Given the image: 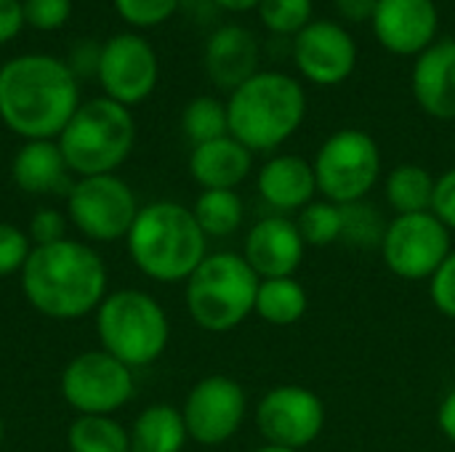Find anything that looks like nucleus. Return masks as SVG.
Here are the masks:
<instances>
[{"instance_id":"13","label":"nucleus","mask_w":455,"mask_h":452,"mask_svg":"<svg viewBox=\"0 0 455 452\" xmlns=\"http://www.w3.org/2000/svg\"><path fill=\"white\" fill-rule=\"evenodd\" d=\"M189 440L213 448L229 442L248 416L245 389L229 376H208L192 386L181 408Z\"/></svg>"},{"instance_id":"8","label":"nucleus","mask_w":455,"mask_h":452,"mask_svg":"<svg viewBox=\"0 0 455 452\" xmlns=\"http://www.w3.org/2000/svg\"><path fill=\"white\" fill-rule=\"evenodd\" d=\"M312 168L317 192L328 202H360L381 176V149L371 133L360 128H341L320 144Z\"/></svg>"},{"instance_id":"27","label":"nucleus","mask_w":455,"mask_h":452,"mask_svg":"<svg viewBox=\"0 0 455 452\" xmlns=\"http://www.w3.org/2000/svg\"><path fill=\"white\" fill-rule=\"evenodd\" d=\"M72 452H131L128 432L109 416H80L67 434Z\"/></svg>"},{"instance_id":"34","label":"nucleus","mask_w":455,"mask_h":452,"mask_svg":"<svg viewBox=\"0 0 455 452\" xmlns=\"http://www.w3.org/2000/svg\"><path fill=\"white\" fill-rule=\"evenodd\" d=\"M24 21L35 29H59L72 16V0H21Z\"/></svg>"},{"instance_id":"29","label":"nucleus","mask_w":455,"mask_h":452,"mask_svg":"<svg viewBox=\"0 0 455 452\" xmlns=\"http://www.w3.org/2000/svg\"><path fill=\"white\" fill-rule=\"evenodd\" d=\"M181 131L192 141V147L216 141L221 136H229L227 104L219 101V99H213V96H197V99H192L184 107V112H181Z\"/></svg>"},{"instance_id":"2","label":"nucleus","mask_w":455,"mask_h":452,"mask_svg":"<svg viewBox=\"0 0 455 452\" xmlns=\"http://www.w3.org/2000/svg\"><path fill=\"white\" fill-rule=\"evenodd\" d=\"M21 288L40 314L77 320L107 298V269L99 253L77 240L35 245L21 269Z\"/></svg>"},{"instance_id":"43","label":"nucleus","mask_w":455,"mask_h":452,"mask_svg":"<svg viewBox=\"0 0 455 452\" xmlns=\"http://www.w3.org/2000/svg\"><path fill=\"white\" fill-rule=\"evenodd\" d=\"M3 437H5V424H3V418H0V445H3Z\"/></svg>"},{"instance_id":"32","label":"nucleus","mask_w":455,"mask_h":452,"mask_svg":"<svg viewBox=\"0 0 455 452\" xmlns=\"http://www.w3.org/2000/svg\"><path fill=\"white\" fill-rule=\"evenodd\" d=\"M112 5L125 24L147 29L168 21L179 11L181 0H112Z\"/></svg>"},{"instance_id":"5","label":"nucleus","mask_w":455,"mask_h":452,"mask_svg":"<svg viewBox=\"0 0 455 452\" xmlns=\"http://www.w3.org/2000/svg\"><path fill=\"white\" fill-rule=\"evenodd\" d=\"M136 141L131 109L101 96L83 101L67 128L59 133V149L72 173L104 176L120 168Z\"/></svg>"},{"instance_id":"10","label":"nucleus","mask_w":455,"mask_h":452,"mask_svg":"<svg viewBox=\"0 0 455 452\" xmlns=\"http://www.w3.org/2000/svg\"><path fill=\"white\" fill-rule=\"evenodd\" d=\"M451 250V229L432 210L395 216L381 242V258L387 269L411 282L432 280Z\"/></svg>"},{"instance_id":"40","label":"nucleus","mask_w":455,"mask_h":452,"mask_svg":"<svg viewBox=\"0 0 455 452\" xmlns=\"http://www.w3.org/2000/svg\"><path fill=\"white\" fill-rule=\"evenodd\" d=\"M437 426L443 432V437L448 442L455 445V389L440 402V410H437Z\"/></svg>"},{"instance_id":"4","label":"nucleus","mask_w":455,"mask_h":452,"mask_svg":"<svg viewBox=\"0 0 455 452\" xmlns=\"http://www.w3.org/2000/svg\"><path fill=\"white\" fill-rule=\"evenodd\" d=\"M125 240L139 272L157 282L189 280L208 256V237L195 221V213L179 202L139 208Z\"/></svg>"},{"instance_id":"30","label":"nucleus","mask_w":455,"mask_h":452,"mask_svg":"<svg viewBox=\"0 0 455 452\" xmlns=\"http://www.w3.org/2000/svg\"><path fill=\"white\" fill-rule=\"evenodd\" d=\"M296 226L307 245L328 248L341 242V205L328 200H315L304 210H299Z\"/></svg>"},{"instance_id":"12","label":"nucleus","mask_w":455,"mask_h":452,"mask_svg":"<svg viewBox=\"0 0 455 452\" xmlns=\"http://www.w3.org/2000/svg\"><path fill=\"white\" fill-rule=\"evenodd\" d=\"M61 397L80 416H112L133 397L131 368L112 354H77L61 373Z\"/></svg>"},{"instance_id":"31","label":"nucleus","mask_w":455,"mask_h":452,"mask_svg":"<svg viewBox=\"0 0 455 452\" xmlns=\"http://www.w3.org/2000/svg\"><path fill=\"white\" fill-rule=\"evenodd\" d=\"M259 21L272 35H291L296 37L307 24L315 21V3L312 0H261L256 5Z\"/></svg>"},{"instance_id":"33","label":"nucleus","mask_w":455,"mask_h":452,"mask_svg":"<svg viewBox=\"0 0 455 452\" xmlns=\"http://www.w3.org/2000/svg\"><path fill=\"white\" fill-rule=\"evenodd\" d=\"M29 253H32L29 237L19 226L0 221V277L21 272Z\"/></svg>"},{"instance_id":"23","label":"nucleus","mask_w":455,"mask_h":452,"mask_svg":"<svg viewBox=\"0 0 455 452\" xmlns=\"http://www.w3.org/2000/svg\"><path fill=\"white\" fill-rule=\"evenodd\" d=\"M131 452H181L189 434L181 410L173 405H149L133 421Z\"/></svg>"},{"instance_id":"41","label":"nucleus","mask_w":455,"mask_h":452,"mask_svg":"<svg viewBox=\"0 0 455 452\" xmlns=\"http://www.w3.org/2000/svg\"><path fill=\"white\" fill-rule=\"evenodd\" d=\"M213 5H219V8H224V11H235V13H240V11H253L261 0H211Z\"/></svg>"},{"instance_id":"7","label":"nucleus","mask_w":455,"mask_h":452,"mask_svg":"<svg viewBox=\"0 0 455 452\" xmlns=\"http://www.w3.org/2000/svg\"><path fill=\"white\" fill-rule=\"evenodd\" d=\"M96 333L107 354L128 368H144L165 352L171 325L165 309L149 293L117 290L96 309Z\"/></svg>"},{"instance_id":"9","label":"nucleus","mask_w":455,"mask_h":452,"mask_svg":"<svg viewBox=\"0 0 455 452\" xmlns=\"http://www.w3.org/2000/svg\"><path fill=\"white\" fill-rule=\"evenodd\" d=\"M67 216L88 240L117 242L128 237L139 205L133 189L115 173L85 176L69 189Z\"/></svg>"},{"instance_id":"15","label":"nucleus","mask_w":455,"mask_h":452,"mask_svg":"<svg viewBox=\"0 0 455 452\" xmlns=\"http://www.w3.org/2000/svg\"><path fill=\"white\" fill-rule=\"evenodd\" d=\"M293 61L307 83L333 88L352 77L357 67V43L344 24L315 19L293 37Z\"/></svg>"},{"instance_id":"11","label":"nucleus","mask_w":455,"mask_h":452,"mask_svg":"<svg viewBox=\"0 0 455 452\" xmlns=\"http://www.w3.org/2000/svg\"><path fill=\"white\" fill-rule=\"evenodd\" d=\"M328 410L320 394L299 384L269 389L256 405V429L267 445L304 450L325 429Z\"/></svg>"},{"instance_id":"19","label":"nucleus","mask_w":455,"mask_h":452,"mask_svg":"<svg viewBox=\"0 0 455 452\" xmlns=\"http://www.w3.org/2000/svg\"><path fill=\"white\" fill-rule=\"evenodd\" d=\"M205 72L221 91H235L259 72V40L243 24L219 27L205 43Z\"/></svg>"},{"instance_id":"22","label":"nucleus","mask_w":455,"mask_h":452,"mask_svg":"<svg viewBox=\"0 0 455 452\" xmlns=\"http://www.w3.org/2000/svg\"><path fill=\"white\" fill-rule=\"evenodd\" d=\"M67 173L69 168L56 141H27L11 163L13 184L27 194H48L61 189Z\"/></svg>"},{"instance_id":"16","label":"nucleus","mask_w":455,"mask_h":452,"mask_svg":"<svg viewBox=\"0 0 455 452\" xmlns=\"http://www.w3.org/2000/svg\"><path fill=\"white\" fill-rule=\"evenodd\" d=\"M371 24L389 53L419 56L437 40L440 11L435 0H379Z\"/></svg>"},{"instance_id":"35","label":"nucleus","mask_w":455,"mask_h":452,"mask_svg":"<svg viewBox=\"0 0 455 452\" xmlns=\"http://www.w3.org/2000/svg\"><path fill=\"white\" fill-rule=\"evenodd\" d=\"M429 296H432L435 309L443 317L455 320V248L443 261V266L435 272V277L429 280Z\"/></svg>"},{"instance_id":"26","label":"nucleus","mask_w":455,"mask_h":452,"mask_svg":"<svg viewBox=\"0 0 455 452\" xmlns=\"http://www.w3.org/2000/svg\"><path fill=\"white\" fill-rule=\"evenodd\" d=\"M192 213L205 237H229L240 229L245 205L235 189H203Z\"/></svg>"},{"instance_id":"14","label":"nucleus","mask_w":455,"mask_h":452,"mask_svg":"<svg viewBox=\"0 0 455 452\" xmlns=\"http://www.w3.org/2000/svg\"><path fill=\"white\" fill-rule=\"evenodd\" d=\"M96 77L107 99L123 107L141 104L144 99H149L160 77L157 53L141 35H115L99 51Z\"/></svg>"},{"instance_id":"1","label":"nucleus","mask_w":455,"mask_h":452,"mask_svg":"<svg viewBox=\"0 0 455 452\" xmlns=\"http://www.w3.org/2000/svg\"><path fill=\"white\" fill-rule=\"evenodd\" d=\"M80 107L77 75L48 53H24L0 67V120L27 141H53Z\"/></svg>"},{"instance_id":"38","label":"nucleus","mask_w":455,"mask_h":452,"mask_svg":"<svg viewBox=\"0 0 455 452\" xmlns=\"http://www.w3.org/2000/svg\"><path fill=\"white\" fill-rule=\"evenodd\" d=\"M24 5L21 0H0V45L11 43L24 27Z\"/></svg>"},{"instance_id":"21","label":"nucleus","mask_w":455,"mask_h":452,"mask_svg":"<svg viewBox=\"0 0 455 452\" xmlns=\"http://www.w3.org/2000/svg\"><path fill=\"white\" fill-rule=\"evenodd\" d=\"M253 170V152L232 136L192 147L189 173L203 189H237Z\"/></svg>"},{"instance_id":"20","label":"nucleus","mask_w":455,"mask_h":452,"mask_svg":"<svg viewBox=\"0 0 455 452\" xmlns=\"http://www.w3.org/2000/svg\"><path fill=\"white\" fill-rule=\"evenodd\" d=\"M259 194L275 210H304L315 202L317 178L309 160L301 155H275L259 170Z\"/></svg>"},{"instance_id":"25","label":"nucleus","mask_w":455,"mask_h":452,"mask_svg":"<svg viewBox=\"0 0 455 452\" xmlns=\"http://www.w3.org/2000/svg\"><path fill=\"white\" fill-rule=\"evenodd\" d=\"M307 309H309V293L299 280L293 277L261 280L253 314H259L264 322L275 328H291L301 322Z\"/></svg>"},{"instance_id":"37","label":"nucleus","mask_w":455,"mask_h":452,"mask_svg":"<svg viewBox=\"0 0 455 452\" xmlns=\"http://www.w3.org/2000/svg\"><path fill=\"white\" fill-rule=\"evenodd\" d=\"M432 213L455 232V168L445 170L437 184H435V200H432Z\"/></svg>"},{"instance_id":"18","label":"nucleus","mask_w":455,"mask_h":452,"mask_svg":"<svg viewBox=\"0 0 455 452\" xmlns=\"http://www.w3.org/2000/svg\"><path fill=\"white\" fill-rule=\"evenodd\" d=\"M411 91L435 120H455V40H435L416 56Z\"/></svg>"},{"instance_id":"6","label":"nucleus","mask_w":455,"mask_h":452,"mask_svg":"<svg viewBox=\"0 0 455 452\" xmlns=\"http://www.w3.org/2000/svg\"><path fill=\"white\" fill-rule=\"evenodd\" d=\"M259 274L237 253H213L187 280V309L197 328L229 333L256 309Z\"/></svg>"},{"instance_id":"3","label":"nucleus","mask_w":455,"mask_h":452,"mask_svg":"<svg viewBox=\"0 0 455 452\" xmlns=\"http://www.w3.org/2000/svg\"><path fill=\"white\" fill-rule=\"evenodd\" d=\"M229 136L251 152H275L307 117L304 85L275 69H259L227 99Z\"/></svg>"},{"instance_id":"42","label":"nucleus","mask_w":455,"mask_h":452,"mask_svg":"<svg viewBox=\"0 0 455 452\" xmlns=\"http://www.w3.org/2000/svg\"><path fill=\"white\" fill-rule=\"evenodd\" d=\"M256 452H299V450H288V448H275V445H264V448H259Z\"/></svg>"},{"instance_id":"39","label":"nucleus","mask_w":455,"mask_h":452,"mask_svg":"<svg viewBox=\"0 0 455 452\" xmlns=\"http://www.w3.org/2000/svg\"><path fill=\"white\" fill-rule=\"evenodd\" d=\"M336 3V11L344 21L349 24H365L373 19L376 13V3L379 0H333Z\"/></svg>"},{"instance_id":"36","label":"nucleus","mask_w":455,"mask_h":452,"mask_svg":"<svg viewBox=\"0 0 455 452\" xmlns=\"http://www.w3.org/2000/svg\"><path fill=\"white\" fill-rule=\"evenodd\" d=\"M64 229H67V221L59 210L53 208H40L35 210L32 221H29V237L37 242V245H53V242H61L67 240L64 237Z\"/></svg>"},{"instance_id":"17","label":"nucleus","mask_w":455,"mask_h":452,"mask_svg":"<svg viewBox=\"0 0 455 452\" xmlns=\"http://www.w3.org/2000/svg\"><path fill=\"white\" fill-rule=\"evenodd\" d=\"M307 242L296 221L285 216H267L253 224L245 237L243 258L259 274V280L293 277L304 261Z\"/></svg>"},{"instance_id":"28","label":"nucleus","mask_w":455,"mask_h":452,"mask_svg":"<svg viewBox=\"0 0 455 452\" xmlns=\"http://www.w3.org/2000/svg\"><path fill=\"white\" fill-rule=\"evenodd\" d=\"M387 226L389 221L384 218V213L365 200L341 205V242L349 248L381 250Z\"/></svg>"},{"instance_id":"24","label":"nucleus","mask_w":455,"mask_h":452,"mask_svg":"<svg viewBox=\"0 0 455 452\" xmlns=\"http://www.w3.org/2000/svg\"><path fill=\"white\" fill-rule=\"evenodd\" d=\"M435 184L437 178L416 163H403L389 170L384 194L389 208L397 216H411V213H429L432 200H435Z\"/></svg>"}]
</instances>
